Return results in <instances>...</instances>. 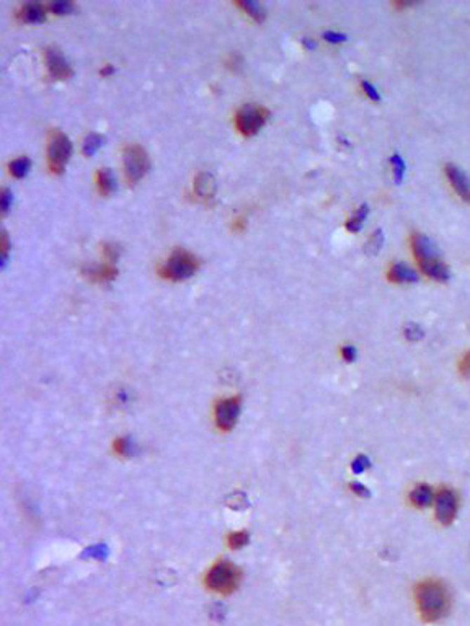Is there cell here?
Instances as JSON below:
<instances>
[{
	"label": "cell",
	"instance_id": "cell-1",
	"mask_svg": "<svg viewBox=\"0 0 470 626\" xmlns=\"http://www.w3.org/2000/svg\"><path fill=\"white\" fill-rule=\"evenodd\" d=\"M417 610L423 622L436 623L451 610V594L441 580L426 579L415 587Z\"/></svg>",
	"mask_w": 470,
	"mask_h": 626
},
{
	"label": "cell",
	"instance_id": "cell-2",
	"mask_svg": "<svg viewBox=\"0 0 470 626\" xmlns=\"http://www.w3.org/2000/svg\"><path fill=\"white\" fill-rule=\"evenodd\" d=\"M412 250L419 265V269L424 276L436 282H448L451 277V269L439 255L438 245L429 239L428 235L415 234L412 235Z\"/></svg>",
	"mask_w": 470,
	"mask_h": 626
},
{
	"label": "cell",
	"instance_id": "cell-3",
	"mask_svg": "<svg viewBox=\"0 0 470 626\" xmlns=\"http://www.w3.org/2000/svg\"><path fill=\"white\" fill-rule=\"evenodd\" d=\"M240 571L229 561H219L206 574V587L217 594H230L239 585Z\"/></svg>",
	"mask_w": 470,
	"mask_h": 626
},
{
	"label": "cell",
	"instance_id": "cell-4",
	"mask_svg": "<svg viewBox=\"0 0 470 626\" xmlns=\"http://www.w3.org/2000/svg\"><path fill=\"white\" fill-rule=\"evenodd\" d=\"M198 260L190 251L178 248L170 255V258L160 267V274L171 281H185L190 279L198 271Z\"/></svg>",
	"mask_w": 470,
	"mask_h": 626
},
{
	"label": "cell",
	"instance_id": "cell-5",
	"mask_svg": "<svg viewBox=\"0 0 470 626\" xmlns=\"http://www.w3.org/2000/svg\"><path fill=\"white\" fill-rule=\"evenodd\" d=\"M123 164H124L126 180H128L131 185L138 183L141 178H144V175L148 173L150 168V160L148 152L138 144H131L124 149Z\"/></svg>",
	"mask_w": 470,
	"mask_h": 626
},
{
	"label": "cell",
	"instance_id": "cell-6",
	"mask_svg": "<svg viewBox=\"0 0 470 626\" xmlns=\"http://www.w3.org/2000/svg\"><path fill=\"white\" fill-rule=\"evenodd\" d=\"M72 155V142L60 131H56L48 145V164L54 173H63Z\"/></svg>",
	"mask_w": 470,
	"mask_h": 626
},
{
	"label": "cell",
	"instance_id": "cell-7",
	"mask_svg": "<svg viewBox=\"0 0 470 626\" xmlns=\"http://www.w3.org/2000/svg\"><path fill=\"white\" fill-rule=\"evenodd\" d=\"M270 111L256 105H244L237 111V128L244 135H255L265 126Z\"/></svg>",
	"mask_w": 470,
	"mask_h": 626
},
{
	"label": "cell",
	"instance_id": "cell-8",
	"mask_svg": "<svg viewBox=\"0 0 470 626\" xmlns=\"http://www.w3.org/2000/svg\"><path fill=\"white\" fill-rule=\"evenodd\" d=\"M459 511L457 494L449 488H441L434 496V517L443 525L454 522Z\"/></svg>",
	"mask_w": 470,
	"mask_h": 626
},
{
	"label": "cell",
	"instance_id": "cell-9",
	"mask_svg": "<svg viewBox=\"0 0 470 626\" xmlns=\"http://www.w3.org/2000/svg\"><path fill=\"white\" fill-rule=\"evenodd\" d=\"M240 415V398L232 397L217 401L214 408V419L221 431H230L235 426Z\"/></svg>",
	"mask_w": 470,
	"mask_h": 626
},
{
	"label": "cell",
	"instance_id": "cell-10",
	"mask_svg": "<svg viewBox=\"0 0 470 626\" xmlns=\"http://www.w3.org/2000/svg\"><path fill=\"white\" fill-rule=\"evenodd\" d=\"M44 60H46L49 74L56 79H69L72 77L74 70L69 60L64 58L63 53L58 48H46L44 51Z\"/></svg>",
	"mask_w": 470,
	"mask_h": 626
},
{
	"label": "cell",
	"instance_id": "cell-11",
	"mask_svg": "<svg viewBox=\"0 0 470 626\" xmlns=\"http://www.w3.org/2000/svg\"><path fill=\"white\" fill-rule=\"evenodd\" d=\"M444 173H446L449 183H451L454 191L459 194V198L464 203L470 204V176L452 164H448L444 166Z\"/></svg>",
	"mask_w": 470,
	"mask_h": 626
},
{
	"label": "cell",
	"instance_id": "cell-12",
	"mask_svg": "<svg viewBox=\"0 0 470 626\" xmlns=\"http://www.w3.org/2000/svg\"><path fill=\"white\" fill-rule=\"evenodd\" d=\"M387 279L393 282V284H413V282H418L419 276L415 269H412L405 262H393L389 267Z\"/></svg>",
	"mask_w": 470,
	"mask_h": 626
},
{
	"label": "cell",
	"instance_id": "cell-13",
	"mask_svg": "<svg viewBox=\"0 0 470 626\" xmlns=\"http://www.w3.org/2000/svg\"><path fill=\"white\" fill-rule=\"evenodd\" d=\"M195 191L201 199H214L217 191V181L214 175L209 173V171H201V173H198V176L195 178Z\"/></svg>",
	"mask_w": 470,
	"mask_h": 626
},
{
	"label": "cell",
	"instance_id": "cell-14",
	"mask_svg": "<svg viewBox=\"0 0 470 626\" xmlns=\"http://www.w3.org/2000/svg\"><path fill=\"white\" fill-rule=\"evenodd\" d=\"M84 276L95 282H110L118 276V269L113 265H93L84 266Z\"/></svg>",
	"mask_w": 470,
	"mask_h": 626
},
{
	"label": "cell",
	"instance_id": "cell-15",
	"mask_svg": "<svg viewBox=\"0 0 470 626\" xmlns=\"http://www.w3.org/2000/svg\"><path fill=\"white\" fill-rule=\"evenodd\" d=\"M46 10L48 7H44L41 4L30 2L25 4L23 7L20 8L18 17L25 23H41L44 22V18H46Z\"/></svg>",
	"mask_w": 470,
	"mask_h": 626
},
{
	"label": "cell",
	"instance_id": "cell-16",
	"mask_svg": "<svg viewBox=\"0 0 470 626\" xmlns=\"http://www.w3.org/2000/svg\"><path fill=\"white\" fill-rule=\"evenodd\" d=\"M434 496L436 494L433 493V489L428 484H418L410 493V502L415 507H428L429 504L434 502Z\"/></svg>",
	"mask_w": 470,
	"mask_h": 626
},
{
	"label": "cell",
	"instance_id": "cell-17",
	"mask_svg": "<svg viewBox=\"0 0 470 626\" xmlns=\"http://www.w3.org/2000/svg\"><path fill=\"white\" fill-rule=\"evenodd\" d=\"M97 185H98L100 193H102L103 196L113 194L115 191L118 189V183H116L113 170H111V168H102V170H100L98 175H97Z\"/></svg>",
	"mask_w": 470,
	"mask_h": 626
},
{
	"label": "cell",
	"instance_id": "cell-18",
	"mask_svg": "<svg viewBox=\"0 0 470 626\" xmlns=\"http://www.w3.org/2000/svg\"><path fill=\"white\" fill-rule=\"evenodd\" d=\"M367 214H369L367 204H363L361 208H358L355 214H353L350 219L346 220V224H345L346 230L351 232V234H356V232H360L363 229V224H365Z\"/></svg>",
	"mask_w": 470,
	"mask_h": 626
},
{
	"label": "cell",
	"instance_id": "cell-19",
	"mask_svg": "<svg viewBox=\"0 0 470 626\" xmlns=\"http://www.w3.org/2000/svg\"><path fill=\"white\" fill-rule=\"evenodd\" d=\"M237 5L244 8L250 17H254L256 20V22H263L266 17L265 7H263L260 2H255V0H239Z\"/></svg>",
	"mask_w": 470,
	"mask_h": 626
},
{
	"label": "cell",
	"instance_id": "cell-20",
	"mask_svg": "<svg viewBox=\"0 0 470 626\" xmlns=\"http://www.w3.org/2000/svg\"><path fill=\"white\" fill-rule=\"evenodd\" d=\"M30 168H32V160L28 156H20V159H15L10 161L8 170L15 178H23V176L28 175Z\"/></svg>",
	"mask_w": 470,
	"mask_h": 626
},
{
	"label": "cell",
	"instance_id": "cell-21",
	"mask_svg": "<svg viewBox=\"0 0 470 626\" xmlns=\"http://www.w3.org/2000/svg\"><path fill=\"white\" fill-rule=\"evenodd\" d=\"M102 145H103V135H100L97 133H90L85 135L82 150L87 156H92L97 154V150L102 147Z\"/></svg>",
	"mask_w": 470,
	"mask_h": 626
},
{
	"label": "cell",
	"instance_id": "cell-22",
	"mask_svg": "<svg viewBox=\"0 0 470 626\" xmlns=\"http://www.w3.org/2000/svg\"><path fill=\"white\" fill-rule=\"evenodd\" d=\"M382 245H384V232H382V229H377L367 239L366 245H365V251L369 256H376L379 251H381Z\"/></svg>",
	"mask_w": 470,
	"mask_h": 626
},
{
	"label": "cell",
	"instance_id": "cell-23",
	"mask_svg": "<svg viewBox=\"0 0 470 626\" xmlns=\"http://www.w3.org/2000/svg\"><path fill=\"white\" fill-rule=\"evenodd\" d=\"M391 165L393 168V180H396L397 185H400L403 181V176H405V170H407L405 161H403L400 155L396 154L391 156Z\"/></svg>",
	"mask_w": 470,
	"mask_h": 626
},
{
	"label": "cell",
	"instance_id": "cell-24",
	"mask_svg": "<svg viewBox=\"0 0 470 626\" xmlns=\"http://www.w3.org/2000/svg\"><path fill=\"white\" fill-rule=\"evenodd\" d=\"M49 12H53L56 15H67L72 13L75 10V5L70 2V0H58V2H51L48 5Z\"/></svg>",
	"mask_w": 470,
	"mask_h": 626
},
{
	"label": "cell",
	"instance_id": "cell-25",
	"mask_svg": "<svg viewBox=\"0 0 470 626\" xmlns=\"http://www.w3.org/2000/svg\"><path fill=\"white\" fill-rule=\"evenodd\" d=\"M249 543V533L245 532H237V533H230L229 537V545L232 548H242Z\"/></svg>",
	"mask_w": 470,
	"mask_h": 626
},
{
	"label": "cell",
	"instance_id": "cell-26",
	"mask_svg": "<svg viewBox=\"0 0 470 626\" xmlns=\"http://www.w3.org/2000/svg\"><path fill=\"white\" fill-rule=\"evenodd\" d=\"M103 251H105V256H106V258H108V261H110V265H115V262L118 261L119 255H121L119 245H116V244H106Z\"/></svg>",
	"mask_w": 470,
	"mask_h": 626
},
{
	"label": "cell",
	"instance_id": "cell-27",
	"mask_svg": "<svg viewBox=\"0 0 470 626\" xmlns=\"http://www.w3.org/2000/svg\"><path fill=\"white\" fill-rule=\"evenodd\" d=\"M12 203H13L12 191H10L8 188H4L2 193H0V208H2L4 214H7L8 209H10V206H12Z\"/></svg>",
	"mask_w": 470,
	"mask_h": 626
},
{
	"label": "cell",
	"instance_id": "cell-28",
	"mask_svg": "<svg viewBox=\"0 0 470 626\" xmlns=\"http://www.w3.org/2000/svg\"><path fill=\"white\" fill-rule=\"evenodd\" d=\"M459 373L466 378L470 377V351L464 352L461 361H459Z\"/></svg>",
	"mask_w": 470,
	"mask_h": 626
},
{
	"label": "cell",
	"instance_id": "cell-29",
	"mask_svg": "<svg viewBox=\"0 0 470 626\" xmlns=\"http://www.w3.org/2000/svg\"><path fill=\"white\" fill-rule=\"evenodd\" d=\"M361 87H363V90H365V93L367 95V97L372 100V102H381V95H379L377 88L374 87L371 82H367V80H363Z\"/></svg>",
	"mask_w": 470,
	"mask_h": 626
},
{
	"label": "cell",
	"instance_id": "cell-30",
	"mask_svg": "<svg viewBox=\"0 0 470 626\" xmlns=\"http://www.w3.org/2000/svg\"><path fill=\"white\" fill-rule=\"evenodd\" d=\"M323 39H325V41H328V43H332V44H338V43H345L346 39H348V36L346 34H343V33H338V32H323Z\"/></svg>",
	"mask_w": 470,
	"mask_h": 626
},
{
	"label": "cell",
	"instance_id": "cell-31",
	"mask_svg": "<svg viewBox=\"0 0 470 626\" xmlns=\"http://www.w3.org/2000/svg\"><path fill=\"white\" fill-rule=\"evenodd\" d=\"M131 447L133 446H131L128 439H119V441H116V452L121 453V455H129Z\"/></svg>",
	"mask_w": 470,
	"mask_h": 626
},
{
	"label": "cell",
	"instance_id": "cell-32",
	"mask_svg": "<svg viewBox=\"0 0 470 626\" xmlns=\"http://www.w3.org/2000/svg\"><path fill=\"white\" fill-rule=\"evenodd\" d=\"M405 335H407V338L408 340H413V341H417V340H419V338L423 336V331L419 330V328L417 326V325H410V326H407V331H405Z\"/></svg>",
	"mask_w": 470,
	"mask_h": 626
},
{
	"label": "cell",
	"instance_id": "cell-33",
	"mask_svg": "<svg viewBox=\"0 0 470 626\" xmlns=\"http://www.w3.org/2000/svg\"><path fill=\"white\" fill-rule=\"evenodd\" d=\"M341 356H343V359H345L346 362H353V361H355V357H356V349L353 346L343 347Z\"/></svg>",
	"mask_w": 470,
	"mask_h": 626
},
{
	"label": "cell",
	"instance_id": "cell-34",
	"mask_svg": "<svg viewBox=\"0 0 470 626\" xmlns=\"http://www.w3.org/2000/svg\"><path fill=\"white\" fill-rule=\"evenodd\" d=\"M240 64H242V58H240V54H232V60L229 62V65L230 67H234V69H239L240 67Z\"/></svg>",
	"mask_w": 470,
	"mask_h": 626
},
{
	"label": "cell",
	"instance_id": "cell-35",
	"mask_svg": "<svg viewBox=\"0 0 470 626\" xmlns=\"http://www.w3.org/2000/svg\"><path fill=\"white\" fill-rule=\"evenodd\" d=\"M302 43H304V46L309 49V51H312V49L317 48V43L313 41L312 38H304V39H302Z\"/></svg>",
	"mask_w": 470,
	"mask_h": 626
},
{
	"label": "cell",
	"instance_id": "cell-36",
	"mask_svg": "<svg viewBox=\"0 0 470 626\" xmlns=\"http://www.w3.org/2000/svg\"><path fill=\"white\" fill-rule=\"evenodd\" d=\"M115 70H116V69L113 67V65H111V64H108V65H105V67H103L102 70H100V74H102V75H105V77H106V75H111V74H115Z\"/></svg>",
	"mask_w": 470,
	"mask_h": 626
}]
</instances>
